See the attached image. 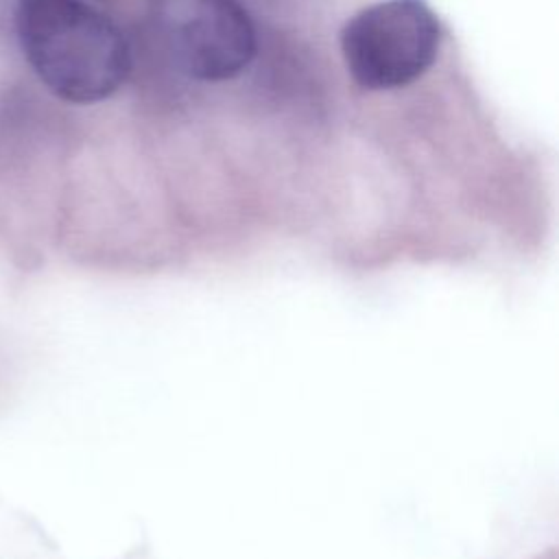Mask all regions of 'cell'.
<instances>
[{"label":"cell","instance_id":"obj_1","mask_svg":"<svg viewBox=\"0 0 559 559\" xmlns=\"http://www.w3.org/2000/svg\"><path fill=\"white\" fill-rule=\"evenodd\" d=\"M13 26L31 70L66 103L105 100L127 81L122 31L85 0H15Z\"/></svg>","mask_w":559,"mask_h":559},{"label":"cell","instance_id":"obj_2","mask_svg":"<svg viewBox=\"0 0 559 559\" xmlns=\"http://www.w3.org/2000/svg\"><path fill=\"white\" fill-rule=\"evenodd\" d=\"M441 24L426 0H380L354 13L341 31L349 76L365 90H397L430 70Z\"/></svg>","mask_w":559,"mask_h":559},{"label":"cell","instance_id":"obj_3","mask_svg":"<svg viewBox=\"0 0 559 559\" xmlns=\"http://www.w3.org/2000/svg\"><path fill=\"white\" fill-rule=\"evenodd\" d=\"M175 63L199 81L238 76L255 57V28L238 0H153Z\"/></svg>","mask_w":559,"mask_h":559}]
</instances>
